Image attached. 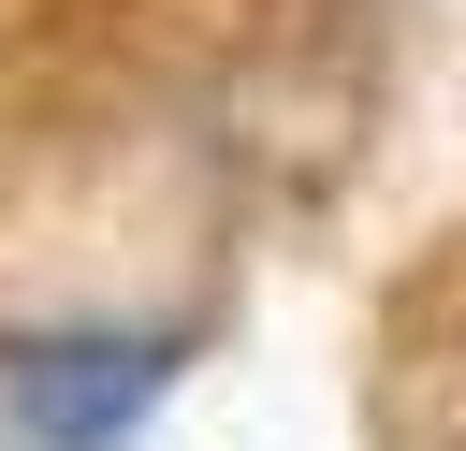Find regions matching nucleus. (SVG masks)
<instances>
[{"instance_id": "1", "label": "nucleus", "mask_w": 466, "mask_h": 451, "mask_svg": "<svg viewBox=\"0 0 466 451\" xmlns=\"http://www.w3.org/2000/svg\"><path fill=\"white\" fill-rule=\"evenodd\" d=\"M160 335H15L0 349V436L15 451H116L160 407Z\"/></svg>"}]
</instances>
